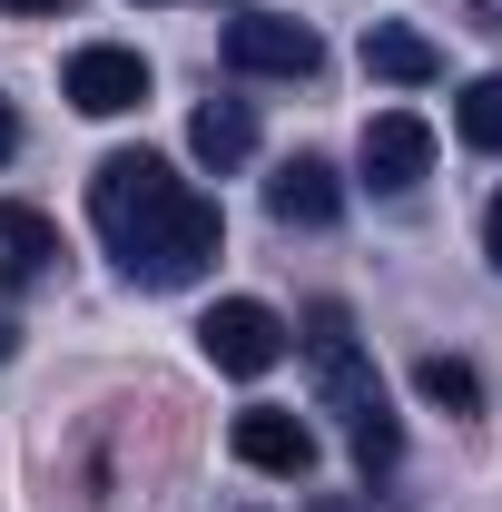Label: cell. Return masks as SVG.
<instances>
[{
  "mask_svg": "<svg viewBox=\"0 0 502 512\" xmlns=\"http://www.w3.org/2000/svg\"><path fill=\"white\" fill-rule=\"evenodd\" d=\"M483 256L502 266V197H493V217H483Z\"/></svg>",
  "mask_w": 502,
  "mask_h": 512,
  "instance_id": "2e32d148",
  "label": "cell"
},
{
  "mask_svg": "<svg viewBox=\"0 0 502 512\" xmlns=\"http://www.w3.org/2000/svg\"><path fill=\"white\" fill-rule=\"evenodd\" d=\"M188 158L207 168V178L247 168V158H256V109H247V99H207V109L188 119Z\"/></svg>",
  "mask_w": 502,
  "mask_h": 512,
  "instance_id": "9c48e42d",
  "label": "cell"
},
{
  "mask_svg": "<svg viewBox=\"0 0 502 512\" xmlns=\"http://www.w3.org/2000/svg\"><path fill=\"white\" fill-rule=\"evenodd\" d=\"M453 128H463V148L502 158V69H493V79H473V89L453 99Z\"/></svg>",
  "mask_w": 502,
  "mask_h": 512,
  "instance_id": "4fadbf2b",
  "label": "cell"
},
{
  "mask_svg": "<svg viewBox=\"0 0 502 512\" xmlns=\"http://www.w3.org/2000/svg\"><path fill=\"white\" fill-rule=\"evenodd\" d=\"M217 60L237 69V79H315L325 69V40H315L306 20H286V10H237L227 40H217Z\"/></svg>",
  "mask_w": 502,
  "mask_h": 512,
  "instance_id": "3957f363",
  "label": "cell"
},
{
  "mask_svg": "<svg viewBox=\"0 0 502 512\" xmlns=\"http://www.w3.org/2000/svg\"><path fill=\"white\" fill-rule=\"evenodd\" d=\"M0 10H10V20H60L69 0H0Z\"/></svg>",
  "mask_w": 502,
  "mask_h": 512,
  "instance_id": "5bb4252c",
  "label": "cell"
},
{
  "mask_svg": "<svg viewBox=\"0 0 502 512\" xmlns=\"http://www.w3.org/2000/svg\"><path fill=\"white\" fill-rule=\"evenodd\" d=\"M227 453L247 463V473H315V424L306 414H286V404H247L237 424H227Z\"/></svg>",
  "mask_w": 502,
  "mask_h": 512,
  "instance_id": "52a82bcc",
  "label": "cell"
},
{
  "mask_svg": "<svg viewBox=\"0 0 502 512\" xmlns=\"http://www.w3.org/2000/svg\"><path fill=\"white\" fill-rule=\"evenodd\" d=\"M296 355L315 365V394H325V414H345V444H355V463H365V473H394V453H404V424H394L375 355L355 345V316H345L335 296H315V306H306V335H296Z\"/></svg>",
  "mask_w": 502,
  "mask_h": 512,
  "instance_id": "7a4b0ae2",
  "label": "cell"
},
{
  "mask_svg": "<svg viewBox=\"0 0 502 512\" xmlns=\"http://www.w3.org/2000/svg\"><path fill=\"white\" fill-rule=\"evenodd\" d=\"M10 158H20V109L0 99V168H10Z\"/></svg>",
  "mask_w": 502,
  "mask_h": 512,
  "instance_id": "9a60e30c",
  "label": "cell"
},
{
  "mask_svg": "<svg viewBox=\"0 0 502 512\" xmlns=\"http://www.w3.org/2000/svg\"><path fill=\"white\" fill-rule=\"evenodd\" d=\"M365 69H375L384 89H434V79H443V50L414 30V20H375V30H365Z\"/></svg>",
  "mask_w": 502,
  "mask_h": 512,
  "instance_id": "8fae6325",
  "label": "cell"
},
{
  "mask_svg": "<svg viewBox=\"0 0 502 512\" xmlns=\"http://www.w3.org/2000/svg\"><path fill=\"white\" fill-rule=\"evenodd\" d=\"M10 355H20V325H10V316H0V365H10Z\"/></svg>",
  "mask_w": 502,
  "mask_h": 512,
  "instance_id": "e0dca14e",
  "label": "cell"
},
{
  "mask_svg": "<svg viewBox=\"0 0 502 512\" xmlns=\"http://www.w3.org/2000/svg\"><path fill=\"white\" fill-rule=\"evenodd\" d=\"M355 168H365V188L375 197H404L434 178V128L414 119V109H375L365 138H355Z\"/></svg>",
  "mask_w": 502,
  "mask_h": 512,
  "instance_id": "8992f818",
  "label": "cell"
},
{
  "mask_svg": "<svg viewBox=\"0 0 502 512\" xmlns=\"http://www.w3.org/2000/svg\"><path fill=\"white\" fill-rule=\"evenodd\" d=\"M60 89L79 119H128V109H148V60L119 50V40H89V50H69Z\"/></svg>",
  "mask_w": 502,
  "mask_h": 512,
  "instance_id": "5b68a950",
  "label": "cell"
},
{
  "mask_svg": "<svg viewBox=\"0 0 502 512\" xmlns=\"http://www.w3.org/2000/svg\"><path fill=\"white\" fill-rule=\"evenodd\" d=\"M89 227H99V247L119 256L128 286H158V296L197 286L217 266V247H227L217 197L197 178H178L158 148H109L89 168Z\"/></svg>",
  "mask_w": 502,
  "mask_h": 512,
  "instance_id": "6da1fadb",
  "label": "cell"
},
{
  "mask_svg": "<svg viewBox=\"0 0 502 512\" xmlns=\"http://www.w3.org/2000/svg\"><path fill=\"white\" fill-rule=\"evenodd\" d=\"M414 384H424V404H443V414H483V375H473L463 355H424Z\"/></svg>",
  "mask_w": 502,
  "mask_h": 512,
  "instance_id": "7c38bea8",
  "label": "cell"
},
{
  "mask_svg": "<svg viewBox=\"0 0 502 512\" xmlns=\"http://www.w3.org/2000/svg\"><path fill=\"white\" fill-rule=\"evenodd\" d=\"M266 217H276V227H335V217H345V178H335L315 148H296V158L266 178Z\"/></svg>",
  "mask_w": 502,
  "mask_h": 512,
  "instance_id": "ba28073f",
  "label": "cell"
},
{
  "mask_svg": "<svg viewBox=\"0 0 502 512\" xmlns=\"http://www.w3.org/2000/svg\"><path fill=\"white\" fill-rule=\"evenodd\" d=\"M50 266H60V227H50L40 207L0 197V286H40Z\"/></svg>",
  "mask_w": 502,
  "mask_h": 512,
  "instance_id": "30bf717a",
  "label": "cell"
},
{
  "mask_svg": "<svg viewBox=\"0 0 502 512\" xmlns=\"http://www.w3.org/2000/svg\"><path fill=\"white\" fill-rule=\"evenodd\" d=\"M197 345H207V365L217 375H266V365H286V316L276 306H256V296H217L207 316H197Z\"/></svg>",
  "mask_w": 502,
  "mask_h": 512,
  "instance_id": "277c9868",
  "label": "cell"
}]
</instances>
